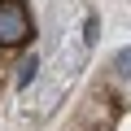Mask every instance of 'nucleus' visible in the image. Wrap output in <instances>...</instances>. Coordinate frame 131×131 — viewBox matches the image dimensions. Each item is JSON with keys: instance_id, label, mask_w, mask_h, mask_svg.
Instances as JSON below:
<instances>
[{"instance_id": "f257e3e1", "label": "nucleus", "mask_w": 131, "mask_h": 131, "mask_svg": "<svg viewBox=\"0 0 131 131\" xmlns=\"http://www.w3.org/2000/svg\"><path fill=\"white\" fill-rule=\"evenodd\" d=\"M26 39H31V18L22 9V0H0V44L18 48Z\"/></svg>"}, {"instance_id": "f03ea898", "label": "nucleus", "mask_w": 131, "mask_h": 131, "mask_svg": "<svg viewBox=\"0 0 131 131\" xmlns=\"http://www.w3.org/2000/svg\"><path fill=\"white\" fill-rule=\"evenodd\" d=\"M35 74H39V57H26V61H22V70H18V88H31Z\"/></svg>"}, {"instance_id": "7ed1b4c3", "label": "nucleus", "mask_w": 131, "mask_h": 131, "mask_svg": "<svg viewBox=\"0 0 131 131\" xmlns=\"http://www.w3.org/2000/svg\"><path fill=\"white\" fill-rule=\"evenodd\" d=\"M114 70H118L122 79H131V48H118V57H114Z\"/></svg>"}]
</instances>
